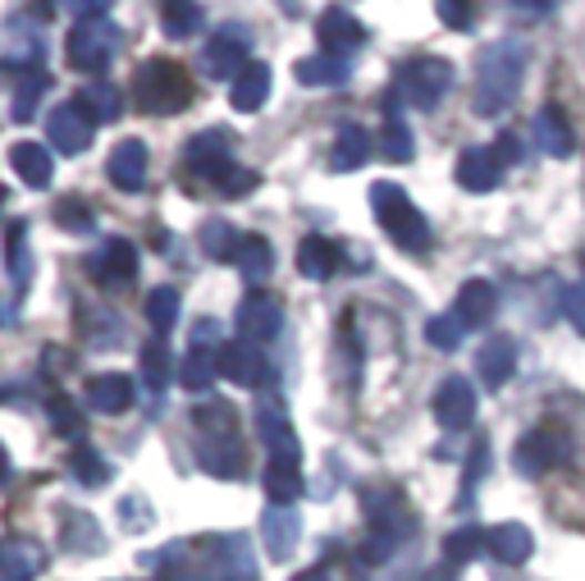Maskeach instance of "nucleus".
Here are the masks:
<instances>
[{
	"instance_id": "obj_1",
	"label": "nucleus",
	"mask_w": 585,
	"mask_h": 581,
	"mask_svg": "<svg viewBox=\"0 0 585 581\" xmlns=\"http://www.w3.org/2000/svg\"><path fill=\"white\" fill-rule=\"evenodd\" d=\"M165 581H256L248 535H202L179 540L155 559Z\"/></svg>"
},
{
	"instance_id": "obj_2",
	"label": "nucleus",
	"mask_w": 585,
	"mask_h": 581,
	"mask_svg": "<svg viewBox=\"0 0 585 581\" xmlns=\"http://www.w3.org/2000/svg\"><path fill=\"white\" fill-rule=\"evenodd\" d=\"M526 64H531V47L517 42V37L490 42L476 56V92H472V106H476L481 120H494V114L513 110V101L522 97Z\"/></svg>"
},
{
	"instance_id": "obj_3",
	"label": "nucleus",
	"mask_w": 585,
	"mask_h": 581,
	"mask_svg": "<svg viewBox=\"0 0 585 581\" xmlns=\"http://www.w3.org/2000/svg\"><path fill=\"white\" fill-rule=\"evenodd\" d=\"M198 425V462L215 481H243L248 477V453L239 440V417L229 403H198L192 408Z\"/></svg>"
},
{
	"instance_id": "obj_4",
	"label": "nucleus",
	"mask_w": 585,
	"mask_h": 581,
	"mask_svg": "<svg viewBox=\"0 0 585 581\" xmlns=\"http://www.w3.org/2000/svg\"><path fill=\"white\" fill-rule=\"evenodd\" d=\"M133 101L147 114H179L192 101V79L179 60H142L133 73Z\"/></svg>"
},
{
	"instance_id": "obj_5",
	"label": "nucleus",
	"mask_w": 585,
	"mask_h": 581,
	"mask_svg": "<svg viewBox=\"0 0 585 581\" xmlns=\"http://www.w3.org/2000/svg\"><path fill=\"white\" fill-rule=\"evenodd\" d=\"M371 202H375V220L389 239H394L403 252H425L431 248V224H425V216L416 211V202L407 198V192L399 183H375L371 188Z\"/></svg>"
},
{
	"instance_id": "obj_6",
	"label": "nucleus",
	"mask_w": 585,
	"mask_h": 581,
	"mask_svg": "<svg viewBox=\"0 0 585 581\" xmlns=\"http://www.w3.org/2000/svg\"><path fill=\"white\" fill-rule=\"evenodd\" d=\"M453 88V64L444 56H416L399 69V88L389 101H407L412 110H435Z\"/></svg>"
},
{
	"instance_id": "obj_7",
	"label": "nucleus",
	"mask_w": 585,
	"mask_h": 581,
	"mask_svg": "<svg viewBox=\"0 0 585 581\" xmlns=\"http://www.w3.org/2000/svg\"><path fill=\"white\" fill-rule=\"evenodd\" d=\"M114 47H120V32L105 14L92 19H78V28H69V42H64V60L78 73H105V64L114 60Z\"/></svg>"
},
{
	"instance_id": "obj_8",
	"label": "nucleus",
	"mask_w": 585,
	"mask_h": 581,
	"mask_svg": "<svg viewBox=\"0 0 585 581\" xmlns=\"http://www.w3.org/2000/svg\"><path fill=\"white\" fill-rule=\"evenodd\" d=\"M572 458V431L567 425H554V421H544L535 425V431H526L513 449V468L522 477H544V472H554L558 462Z\"/></svg>"
},
{
	"instance_id": "obj_9",
	"label": "nucleus",
	"mask_w": 585,
	"mask_h": 581,
	"mask_svg": "<svg viewBox=\"0 0 585 581\" xmlns=\"http://www.w3.org/2000/svg\"><path fill=\"white\" fill-rule=\"evenodd\" d=\"M202 73L206 79H239V73L252 64V32L243 23H224L206 37L202 47Z\"/></svg>"
},
{
	"instance_id": "obj_10",
	"label": "nucleus",
	"mask_w": 585,
	"mask_h": 581,
	"mask_svg": "<svg viewBox=\"0 0 585 581\" xmlns=\"http://www.w3.org/2000/svg\"><path fill=\"white\" fill-rule=\"evenodd\" d=\"M47 138L56 142V151H64V157H78V151H88L92 138H97V120L83 110V101H60L51 110V120H47Z\"/></svg>"
},
{
	"instance_id": "obj_11",
	"label": "nucleus",
	"mask_w": 585,
	"mask_h": 581,
	"mask_svg": "<svg viewBox=\"0 0 585 581\" xmlns=\"http://www.w3.org/2000/svg\"><path fill=\"white\" fill-rule=\"evenodd\" d=\"M284 330V307L280 298H270V293H248L239 302V343H275Z\"/></svg>"
},
{
	"instance_id": "obj_12",
	"label": "nucleus",
	"mask_w": 585,
	"mask_h": 581,
	"mask_svg": "<svg viewBox=\"0 0 585 581\" xmlns=\"http://www.w3.org/2000/svg\"><path fill=\"white\" fill-rule=\"evenodd\" d=\"M220 375L233 380V384H243V390H270V380H275V367H270V358L261 353V348L252 343H224L220 353Z\"/></svg>"
},
{
	"instance_id": "obj_13",
	"label": "nucleus",
	"mask_w": 585,
	"mask_h": 581,
	"mask_svg": "<svg viewBox=\"0 0 585 581\" xmlns=\"http://www.w3.org/2000/svg\"><path fill=\"white\" fill-rule=\"evenodd\" d=\"M256 431H261L270 458L302 462V444H297V435H293V421H289V412H284V403H280L275 394H265V399L256 403Z\"/></svg>"
},
{
	"instance_id": "obj_14",
	"label": "nucleus",
	"mask_w": 585,
	"mask_h": 581,
	"mask_svg": "<svg viewBox=\"0 0 585 581\" xmlns=\"http://www.w3.org/2000/svg\"><path fill=\"white\" fill-rule=\"evenodd\" d=\"M316 42H321V56H334V60H347L362 42H366V28L357 14H347L343 6H330L321 19H316Z\"/></svg>"
},
{
	"instance_id": "obj_15",
	"label": "nucleus",
	"mask_w": 585,
	"mask_h": 581,
	"mask_svg": "<svg viewBox=\"0 0 585 581\" xmlns=\"http://www.w3.org/2000/svg\"><path fill=\"white\" fill-rule=\"evenodd\" d=\"M435 421L444 431H466L476 421V390L466 375H444L435 390Z\"/></svg>"
},
{
	"instance_id": "obj_16",
	"label": "nucleus",
	"mask_w": 585,
	"mask_h": 581,
	"mask_svg": "<svg viewBox=\"0 0 585 581\" xmlns=\"http://www.w3.org/2000/svg\"><path fill=\"white\" fill-rule=\"evenodd\" d=\"M261 540H265V554L275 563H289L297 554V540H302V518L297 509H280V503H270L261 513Z\"/></svg>"
},
{
	"instance_id": "obj_17",
	"label": "nucleus",
	"mask_w": 585,
	"mask_h": 581,
	"mask_svg": "<svg viewBox=\"0 0 585 581\" xmlns=\"http://www.w3.org/2000/svg\"><path fill=\"white\" fill-rule=\"evenodd\" d=\"M83 399H88V408L101 412V417H120V412H129V408L138 403V384H133L129 375H120V371H105V375H92V380H88Z\"/></svg>"
},
{
	"instance_id": "obj_18",
	"label": "nucleus",
	"mask_w": 585,
	"mask_h": 581,
	"mask_svg": "<svg viewBox=\"0 0 585 581\" xmlns=\"http://www.w3.org/2000/svg\"><path fill=\"white\" fill-rule=\"evenodd\" d=\"M188 166L198 170L206 183H220L229 170H233V161H229V133L224 129H206V133H198L188 142Z\"/></svg>"
},
{
	"instance_id": "obj_19",
	"label": "nucleus",
	"mask_w": 585,
	"mask_h": 581,
	"mask_svg": "<svg viewBox=\"0 0 585 581\" xmlns=\"http://www.w3.org/2000/svg\"><path fill=\"white\" fill-rule=\"evenodd\" d=\"M47 568V550L28 535L0 540V581H37Z\"/></svg>"
},
{
	"instance_id": "obj_20",
	"label": "nucleus",
	"mask_w": 585,
	"mask_h": 581,
	"mask_svg": "<svg viewBox=\"0 0 585 581\" xmlns=\"http://www.w3.org/2000/svg\"><path fill=\"white\" fill-rule=\"evenodd\" d=\"M485 550L494 554V563L517 568V563H526L535 554V535L522 522H498V527L485 531Z\"/></svg>"
},
{
	"instance_id": "obj_21",
	"label": "nucleus",
	"mask_w": 585,
	"mask_h": 581,
	"mask_svg": "<svg viewBox=\"0 0 585 581\" xmlns=\"http://www.w3.org/2000/svg\"><path fill=\"white\" fill-rule=\"evenodd\" d=\"M105 174H110V183L120 192H138L147 183V142L142 138H124L120 147L110 151Z\"/></svg>"
},
{
	"instance_id": "obj_22",
	"label": "nucleus",
	"mask_w": 585,
	"mask_h": 581,
	"mask_svg": "<svg viewBox=\"0 0 585 581\" xmlns=\"http://www.w3.org/2000/svg\"><path fill=\"white\" fill-rule=\"evenodd\" d=\"M494 307H498V293L490 280H466L453 298V317L462 321V330H481L494 321Z\"/></svg>"
},
{
	"instance_id": "obj_23",
	"label": "nucleus",
	"mask_w": 585,
	"mask_h": 581,
	"mask_svg": "<svg viewBox=\"0 0 585 581\" xmlns=\"http://www.w3.org/2000/svg\"><path fill=\"white\" fill-rule=\"evenodd\" d=\"M457 183L466 192H494L503 183V166L494 157V147H466L457 157Z\"/></svg>"
},
{
	"instance_id": "obj_24",
	"label": "nucleus",
	"mask_w": 585,
	"mask_h": 581,
	"mask_svg": "<svg viewBox=\"0 0 585 581\" xmlns=\"http://www.w3.org/2000/svg\"><path fill=\"white\" fill-rule=\"evenodd\" d=\"M476 371H481V380L490 384V390L508 384L513 371H517V339H513V334L485 339V343H481V358H476Z\"/></svg>"
},
{
	"instance_id": "obj_25",
	"label": "nucleus",
	"mask_w": 585,
	"mask_h": 581,
	"mask_svg": "<svg viewBox=\"0 0 585 581\" xmlns=\"http://www.w3.org/2000/svg\"><path fill=\"white\" fill-rule=\"evenodd\" d=\"M92 276H97L101 284H110V289L129 284V280L138 276V248H133L129 239H110V243L97 252V261H92Z\"/></svg>"
},
{
	"instance_id": "obj_26",
	"label": "nucleus",
	"mask_w": 585,
	"mask_h": 581,
	"mask_svg": "<svg viewBox=\"0 0 585 581\" xmlns=\"http://www.w3.org/2000/svg\"><path fill=\"white\" fill-rule=\"evenodd\" d=\"M535 142H539L544 157H558V161H567L572 151H576L572 124H567V114L558 106H539L535 110Z\"/></svg>"
},
{
	"instance_id": "obj_27",
	"label": "nucleus",
	"mask_w": 585,
	"mask_h": 581,
	"mask_svg": "<svg viewBox=\"0 0 585 581\" xmlns=\"http://www.w3.org/2000/svg\"><path fill=\"white\" fill-rule=\"evenodd\" d=\"M366 161H371V133L362 124H343L334 133V147H330V170L347 174V170H362Z\"/></svg>"
},
{
	"instance_id": "obj_28",
	"label": "nucleus",
	"mask_w": 585,
	"mask_h": 581,
	"mask_svg": "<svg viewBox=\"0 0 585 581\" xmlns=\"http://www.w3.org/2000/svg\"><path fill=\"white\" fill-rule=\"evenodd\" d=\"M265 97H270V64H261V60H252L239 79H233V88H229V106L239 110V114H256L261 106H265Z\"/></svg>"
},
{
	"instance_id": "obj_29",
	"label": "nucleus",
	"mask_w": 585,
	"mask_h": 581,
	"mask_svg": "<svg viewBox=\"0 0 585 581\" xmlns=\"http://www.w3.org/2000/svg\"><path fill=\"white\" fill-rule=\"evenodd\" d=\"M306 481H302V462H284V458H270L265 462V494L270 503H280V509H293L302 499Z\"/></svg>"
},
{
	"instance_id": "obj_30",
	"label": "nucleus",
	"mask_w": 585,
	"mask_h": 581,
	"mask_svg": "<svg viewBox=\"0 0 585 581\" xmlns=\"http://www.w3.org/2000/svg\"><path fill=\"white\" fill-rule=\"evenodd\" d=\"M215 380H220L215 353H211V348H198V343H192L188 358H183V367H179V384H183L188 394H211Z\"/></svg>"
},
{
	"instance_id": "obj_31",
	"label": "nucleus",
	"mask_w": 585,
	"mask_h": 581,
	"mask_svg": "<svg viewBox=\"0 0 585 581\" xmlns=\"http://www.w3.org/2000/svg\"><path fill=\"white\" fill-rule=\"evenodd\" d=\"M47 88H51V73L42 69V64H28V69H19V83H14V101H10V114L19 124H28L32 114H37V101L47 97Z\"/></svg>"
},
{
	"instance_id": "obj_32",
	"label": "nucleus",
	"mask_w": 585,
	"mask_h": 581,
	"mask_svg": "<svg viewBox=\"0 0 585 581\" xmlns=\"http://www.w3.org/2000/svg\"><path fill=\"white\" fill-rule=\"evenodd\" d=\"M10 170L28 183V188H47L51 183V151L42 142H14L10 147Z\"/></svg>"
},
{
	"instance_id": "obj_33",
	"label": "nucleus",
	"mask_w": 585,
	"mask_h": 581,
	"mask_svg": "<svg viewBox=\"0 0 585 581\" xmlns=\"http://www.w3.org/2000/svg\"><path fill=\"white\" fill-rule=\"evenodd\" d=\"M347 73H353V64L334 60V56H306L293 64V79L302 88H339V83H347Z\"/></svg>"
},
{
	"instance_id": "obj_34",
	"label": "nucleus",
	"mask_w": 585,
	"mask_h": 581,
	"mask_svg": "<svg viewBox=\"0 0 585 581\" xmlns=\"http://www.w3.org/2000/svg\"><path fill=\"white\" fill-rule=\"evenodd\" d=\"M233 261H239V270H243L248 284H265L270 270H275V248H270L261 234H243V239H239V252H233Z\"/></svg>"
},
{
	"instance_id": "obj_35",
	"label": "nucleus",
	"mask_w": 585,
	"mask_h": 581,
	"mask_svg": "<svg viewBox=\"0 0 585 581\" xmlns=\"http://www.w3.org/2000/svg\"><path fill=\"white\" fill-rule=\"evenodd\" d=\"M297 270H302L306 280H330L334 270H339V248H334L330 239H321V234L302 239V248H297Z\"/></svg>"
},
{
	"instance_id": "obj_36",
	"label": "nucleus",
	"mask_w": 585,
	"mask_h": 581,
	"mask_svg": "<svg viewBox=\"0 0 585 581\" xmlns=\"http://www.w3.org/2000/svg\"><path fill=\"white\" fill-rule=\"evenodd\" d=\"M174 353H170V343L165 339H147L142 343V358H138V367H142V384L151 394H165V384H170V371H174V362H170Z\"/></svg>"
},
{
	"instance_id": "obj_37",
	"label": "nucleus",
	"mask_w": 585,
	"mask_h": 581,
	"mask_svg": "<svg viewBox=\"0 0 585 581\" xmlns=\"http://www.w3.org/2000/svg\"><path fill=\"white\" fill-rule=\"evenodd\" d=\"M179 307H183V298H179L174 284H161V289L147 293V321H151L155 339H165V334L179 325Z\"/></svg>"
},
{
	"instance_id": "obj_38",
	"label": "nucleus",
	"mask_w": 585,
	"mask_h": 581,
	"mask_svg": "<svg viewBox=\"0 0 585 581\" xmlns=\"http://www.w3.org/2000/svg\"><path fill=\"white\" fill-rule=\"evenodd\" d=\"M69 472H73L78 485H92V490L110 485V477H114V468H110V462H105L92 444H73V453H69Z\"/></svg>"
},
{
	"instance_id": "obj_39",
	"label": "nucleus",
	"mask_w": 585,
	"mask_h": 581,
	"mask_svg": "<svg viewBox=\"0 0 585 581\" xmlns=\"http://www.w3.org/2000/svg\"><path fill=\"white\" fill-rule=\"evenodd\" d=\"M78 101H83V110L92 114L97 124H110V120H120L124 114V97H120V88H110V83H92V88H83L78 92Z\"/></svg>"
},
{
	"instance_id": "obj_40",
	"label": "nucleus",
	"mask_w": 585,
	"mask_h": 581,
	"mask_svg": "<svg viewBox=\"0 0 585 581\" xmlns=\"http://www.w3.org/2000/svg\"><path fill=\"white\" fill-rule=\"evenodd\" d=\"M380 151H384V161H394V166H407L412 161V129L399 120V110L389 106V120H384V133H380Z\"/></svg>"
},
{
	"instance_id": "obj_41",
	"label": "nucleus",
	"mask_w": 585,
	"mask_h": 581,
	"mask_svg": "<svg viewBox=\"0 0 585 581\" xmlns=\"http://www.w3.org/2000/svg\"><path fill=\"white\" fill-rule=\"evenodd\" d=\"M202 23H206V10L202 6H188V0H170V6H161V28L174 37V42L192 37Z\"/></svg>"
},
{
	"instance_id": "obj_42",
	"label": "nucleus",
	"mask_w": 585,
	"mask_h": 581,
	"mask_svg": "<svg viewBox=\"0 0 585 581\" xmlns=\"http://www.w3.org/2000/svg\"><path fill=\"white\" fill-rule=\"evenodd\" d=\"M6 266H10V276L19 280V289L32 280V257H28V220H14L6 229Z\"/></svg>"
},
{
	"instance_id": "obj_43",
	"label": "nucleus",
	"mask_w": 585,
	"mask_h": 581,
	"mask_svg": "<svg viewBox=\"0 0 585 581\" xmlns=\"http://www.w3.org/2000/svg\"><path fill=\"white\" fill-rule=\"evenodd\" d=\"M64 545L73 554H97L101 550V527L88 513H69L64 518Z\"/></svg>"
},
{
	"instance_id": "obj_44",
	"label": "nucleus",
	"mask_w": 585,
	"mask_h": 581,
	"mask_svg": "<svg viewBox=\"0 0 585 581\" xmlns=\"http://www.w3.org/2000/svg\"><path fill=\"white\" fill-rule=\"evenodd\" d=\"M485 550V531H476V527H457V531H448V540H444V559L448 563H472L476 554Z\"/></svg>"
},
{
	"instance_id": "obj_45",
	"label": "nucleus",
	"mask_w": 585,
	"mask_h": 581,
	"mask_svg": "<svg viewBox=\"0 0 585 581\" xmlns=\"http://www.w3.org/2000/svg\"><path fill=\"white\" fill-rule=\"evenodd\" d=\"M56 224L69 229V234H92V229H97V211L83 198H64L56 207Z\"/></svg>"
},
{
	"instance_id": "obj_46",
	"label": "nucleus",
	"mask_w": 585,
	"mask_h": 581,
	"mask_svg": "<svg viewBox=\"0 0 585 581\" xmlns=\"http://www.w3.org/2000/svg\"><path fill=\"white\" fill-rule=\"evenodd\" d=\"M239 239H243V234H233L224 220H206V224H202V248H206L215 261H233V252H239Z\"/></svg>"
},
{
	"instance_id": "obj_47",
	"label": "nucleus",
	"mask_w": 585,
	"mask_h": 581,
	"mask_svg": "<svg viewBox=\"0 0 585 581\" xmlns=\"http://www.w3.org/2000/svg\"><path fill=\"white\" fill-rule=\"evenodd\" d=\"M51 425H56V435H64V440H78L88 431L83 408H73V399H64V394L51 399Z\"/></svg>"
},
{
	"instance_id": "obj_48",
	"label": "nucleus",
	"mask_w": 585,
	"mask_h": 581,
	"mask_svg": "<svg viewBox=\"0 0 585 581\" xmlns=\"http://www.w3.org/2000/svg\"><path fill=\"white\" fill-rule=\"evenodd\" d=\"M399 545H403V535L384 531V527H371L366 545H362V559H366V563H384V559H394V554H399Z\"/></svg>"
},
{
	"instance_id": "obj_49",
	"label": "nucleus",
	"mask_w": 585,
	"mask_h": 581,
	"mask_svg": "<svg viewBox=\"0 0 585 581\" xmlns=\"http://www.w3.org/2000/svg\"><path fill=\"white\" fill-rule=\"evenodd\" d=\"M425 339H431L435 348H444V353H453V348L466 339V330H462V321L448 312V317H435L431 325H425Z\"/></svg>"
},
{
	"instance_id": "obj_50",
	"label": "nucleus",
	"mask_w": 585,
	"mask_h": 581,
	"mask_svg": "<svg viewBox=\"0 0 585 581\" xmlns=\"http://www.w3.org/2000/svg\"><path fill=\"white\" fill-rule=\"evenodd\" d=\"M563 317L576 334H585V284H567L563 289Z\"/></svg>"
},
{
	"instance_id": "obj_51",
	"label": "nucleus",
	"mask_w": 585,
	"mask_h": 581,
	"mask_svg": "<svg viewBox=\"0 0 585 581\" xmlns=\"http://www.w3.org/2000/svg\"><path fill=\"white\" fill-rule=\"evenodd\" d=\"M485 462H490V444H485V440H476L472 458H466V490H462V503H472V490H476V485H481V477H485Z\"/></svg>"
},
{
	"instance_id": "obj_52",
	"label": "nucleus",
	"mask_w": 585,
	"mask_h": 581,
	"mask_svg": "<svg viewBox=\"0 0 585 581\" xmlns=\"http://www.w3.org/2000/svg\"><path fill=\"white\" fill-rule=\"evenodd\" d=\"M494 157H498V166H522V161H526L522 133H503V138L494 142Z\"/></svg>"
},
{
	"instance_id": "obj_53",
	"label": "nucleus",
	"mask_w": 585,
	"mask_h": 581,
	"mask_svg": "<svg viewBox=\"0 0 585 581\" xmlns=\"http://www.w3.org/2000/svg\"><path fill=\"white\" fill-rule=\"evenodd\" d=\"M215 188L224 192V198H243V192H252V188H256V174H252V170H239V166H233V170H229V174H224V179H220Z\"/></svg>"
},
{
	"instance_id": "obj_54",
	"label": "nucleus",
	"mask_w": 585,
	"mask_h": 581,
	"mask_svg": "<svg viewBox=\"0 0 585 581\" xmlns=\"http://www.w3.org/2000/svg\"><path fill=\"white\" fill-rule=\"evenodd\" d=\"M435 10H440V19H444L448 28H457V32H466V28L476 23V10H472V6H453V0H440Z\"/></svg>"
},
{
	"instance_id": "obj_55",
	"label": "nucleus",
	"mask_w": 585,
	"mask_h": 581,
	"mask_svg": "<svg viewBox=\"0 0 585 581\" xmlns=\"http://www.w3.org/2000/svg\"><path fill=\"white\" fill-rule=\"evenodd\" d=\"M457 572H462V568L444 559V563H435V568H425V572H421L416 581H457Z\"/></svg>"
},
{
	"instance_id": "obj_56",
	"label": "nucleus",
	"mask_w": 585,
	"mask_h": 581,
	"mask_svg": "<svg viewBox=\"0 0 585 581\" xmlns=\"http://www.w3.org/2000/svg\"><path fill=\"white\" fill-rule=\"evenodd\" d=\"M508 14H517V19H544V14H554V6H508Z\"/></svg>"
},
{
	"instance_id": "obj_57",
	"label": "nucleus",
	"mask_w": 585,
	"mask_h": 581,
	"mask_svg": "<svg viewBox=\"0 0 585 581\" xmlns=\"http://www.w3.org/2000/svg\"><path fill=\"white\" fill-rule=\"evenodd\" d=\"M293 581H330V572H325V568H306V572H297Z\"/></svg>"
},
{
	"instance_id": "obj_58",
	"label": "nucleus",
	"mask_w": 585,
	"mask_h": 581,
	"mask_svg": "<svg viewBox=\"0 0 585 581\" xmlns=\"http://www.w3.org/2000/svg\"><path fill=\"white\" fill-rule=\"evenodd\" d=\"M10 481V453H6V444H0V485Z\"/></svg>"
},
{
	"instance_id": "obj_59",
	"label": "nucleus",
	"mask_w": 585,
	"mask_h": 581,
	"mask_svg": "<svg viewBox=\"0 0 585 581\" xmlns=\"http://www.w3.org/2000/svg\"><path fill=\"white\" fill-rule=\"evenodd\" d=\"M0 207H6V188H0Z\"/></svg>"
},
{
	"instance_id": "obj_60",
	"label": "nucleus",
	"mask_w": 585,
	"mask_h": 581,
	"mask_svg": "<svg viewBox=\"0 0 585 581\" xmlns=\"http://www.w3.org/2000/svg\"><path fill=\"white\" fill-rule=\"evenodd\" d=\"M581 270H585V248H581Z\"/></svg>"
}]
</instances>
